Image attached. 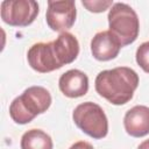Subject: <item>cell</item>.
I'll use <instances>...</instances> for the list:
<instances>
[{
    "instance_id": "6da1fadb",
    "label": "cell",
    "mask_w": 149,
    "mask_h": 149,
    "mask_svg": "<svg viewBox=\"0 0 149 149\" xmlns=\"http://www.w3.org/2000/svg\"><path fill=\"white\" fill-rule=\"evenodd\" d=\"M78 54L79 42L77 37L69 31H64L52 42L33 44L27 52V61L36 72L47 73L72 63Z\"/></svg>"
},
{
    "instance_id": "7a4b0ae2",
    "label": "cell",
    "mask_w": 149,
    "mask_h": 149,
    "mask_svg": "<svg viewBox=\"0 0 149 149\" xmlns=\"http://www.w3.org/2000/svg\"><path fill=\"white\" fill-rule=\"evenodd\" d=\"M139 74L128 66L100 71L94 80L97 93L113 105H125L132 100L139 86Z\"/></svg>"
},
{
    "instance_id": "3957f363",
    "label": "cell",
    "mask_w": 149,
    "mask_h": 149,
    "mask_svg": "<svg viewBox=\"0 0 149 149\" xmlns=\"http://www.w3.org/2000/svg\"><path fill=\"white\" fill-rule=\"evenodd\" d=\"M51 101V94L45 87L30 86L10 102L9 115L15 123L26 125L38 114L47 112Z\"/></svg>"
},
{
    "instance_id": "277c9868",
    "label": "cell",
    "mask_w": 149,
    "mask_h": 149,
    "mask_svg": "<svg viewBox=\"0 0 149 149\" xmlns=\"http://www.w3.org/2000/svg\"><path fill=\"white\" fill-rule=\"evenodd\" d=\"M108 27L120 41L121 45H128L136 41L140 31V21L136 12L127 3L115 2L108 12Z\"/></svg>"
},
{
    "instance_id": "5b68a950",
    "label": "cell",
    "mask_w": 149,
    "mask_h": 149,
    "mask_svg": "<svg viewBox=\"0 0 149 149\" xmlns=\"http://www.w3.org/2000/svg\"><path fill=\"white\" fill-rule=\"evenodd\" d=\"M74 125L92 139L100 140L108 133V120L104 109L95 102L86 101L79 104L72 113Z\"/></svg>"
},
{
    "instance_id": "8992f818",
    "label": "cell",
    "mask_w": 149,
    "mask_h": 149,
    "mask_svg": "<svg viewBox=\"0 0 149 149\" xmlns=\"http://www.w3.org/2000/svg\"><path fill=\"white\" fill-rule=\"evenodd\" d=\"M38 3L34 0H5L1 2V19L12 27H27L38 15Z\"/></svg>"
},
{
    "instance_id": "52a82bcc",
    "label": "cell",
    "mask_w": 149,
    "mask_h": 149,
    "mask_svg": "<svg viewBox=\"0 0 149 149\" xmlns=\"http://www.w3.org/2000/svg\"><path fill=\"white\" fill-rule=\"evenodd\" d=\"M77 9L74 1H48L45 21L54 31L64 33L70 29L76 21Z\"/></svg>"
},
{
    "instance_id": "ba28073f",
    "label": "cell",
    "mask_w": 149,
    "mask_h": 149,
    "mask_svg": "<svg viewBox=\"0 0 149 149\" xmlns=\"http://www.w3.org/2000/svg\"><path fill=\"white\" fill-rule=\"evenodd\" d=\"M122 48L119 38L109 30L97 33L91 41V54L97 61L107 62L114 59Z\"/></svg>"
},
{
    "instance_id": "9c48e42d",
    "label": "cell",
    "mask_w": 149,
    "mask_h": 149,
    "mask_svg": "<svg viewBox=\"0 0 149 149\" xmlns=\"http://www.w3.org/2000/svg\"><path fill=\"white\" fill-rule=\"evenodd\" d=\"M123 127L128 135L142 137L149 134V107L136 105L128 109L123 116Z\"/></svg>"
},
{
    "instance_id": "30bf717a",
    "label": "cell",
    "mask_w": 149,
    "mask_h": 149,
    "mask_svg": "<svg viewBox=\"0 0 149 149\" xmlns=\"http://www.w3.org/2000/svg\"><path fill=\"white\" fill-rule=\"evenodd\" d=\"M58 86L65 97L79 98L88 91V77L78 69H71L59 77Z\"/></svg>"
},
{
    "instance_id": "8fae6325",
    "label": "cell",
    "mask_w": 149,
    "mask_h": 149,
    "mask_svg": "<svg viewBox=\"0 0 149 149\" xmlns=\"http://www.w3.org/2000/svg\"><path fill=\"white\" fill-rule=\"evenodd\" d=\"M21 149H52L54 143L49 134L42 129H29L27 130L20 142Z\"/></svg>"
},
{
    "instance_id": "7c38bea8",
    "label": "cell",
    "mask_w": 149,
    "mask_h": 149,
    "mask_svg": "<svg viewBox=\"0 0 149 149\" xmlns=\"http://www.w3.org/2000/svg\"><path fill=\"white\" fill-rule=\"evenodd\" d=\"M136 63L147 73H149V41L143 42L136 49Z\"/></svg>"
},
{
    "instance_id": "4fadbf2b",
    "label": "cell",
    "mask_w": 149,
    "mask_h": 149,
    "mask_svg": "<svg viewBox=\"0 0 149 149\" xmlns=\"http://www.w3.org/2000/svg\"><path fill=\"white\" fill-rule=\"evenodd\" d=\"M81 5L91 13H102L114 3L112 0H83Z\"/></svg>"
},
{
    "instance_id": "5bb4252c",
    "label": "cell",
    "mask_w": 149,
    "mask_h": 149,
    "mask_svg": "<svg viewBox=\"0 0 149 149\" xmlns=\"http://www.w3.org/2000/svg\"><path fill=\"white\" fill-rule=\"evenodd\" d=\"M69 149H94L93 146L86 141H78L76 143H73Z\"/></svg>"
},
{
    "instance_id": "9a60e30c",
    "label": "cell",
    "mask_w": 149,
    "mask_h": 149,
    "mask_svg": "<svg viewBox=\"0 0 149 149\" xmlns=\"http://www.w3.org/2000/svg\"><path fill=\"white\" fill-rule=\"evenodd\" d=\"M137 149H149V139L144 140L142 143H140V146L137 147Z\"/></svg>"
}]
</instances>
